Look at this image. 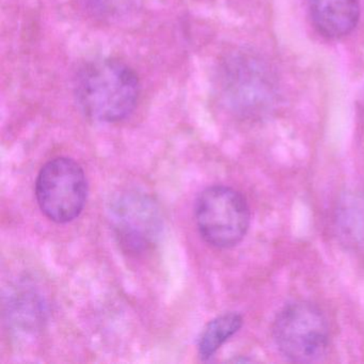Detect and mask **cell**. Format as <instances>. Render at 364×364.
<instances>
[{
	"label": "cell",
	"instance_id": "cell-1",
	"mask_svg": "<svg viewBox=\"0 0 364 364\" xmlns=\"http://www.w3.org/2000/svg\"><path fill=\"white\" fill-rule=\"evenodd\" d=\"M217 87L225 107L242 120L266 118L280 101L276 71L267 59L251 50H238L223 59Z\"/></svg>",
	"mask_w": 364,
	"mask_h": 364
},
{
	"label": "cell",
	"instance_id": "cell-2",
	"mask_svg": "<svg viewBox=\"0 0 364 364\" xmlns=\"http://www.w3.org/2000/svg\"><path fill=\"white\" fill-rule=\"evenodd\" d=\"M76 103L91 120L117 123L129 118L138 103L140 82L129 65L95 59L80 68L74 82Z\"/></svg>",
	"mask_w": 364,
	"mask_h": 364
},
{
	"label": "cell",
	"instance_id": "cell-3",
	"mask_svg": "<svg viewBox=\"0 0 364 364\" xmlns=\"http://www.w3.org/2000/svg\"><path fill=\"white\" fill-rule=\"evenodd\" d=\"M274 344L287 359L299 363L318 361L327 353L330 328L323 311L310 301H294L272 323Z\"/></svg>",
	"mask_w": 364,
	"mask_h": 364
},
{
	"label": "cell",
	"instance_id": "cell-4",
	"mask_svg": "<svg viewBox=\"0 0 364 364\" xmlns=\"http://www.w3.org/2000/svg\"><path fill=\"white\" fill-rule=\"evenodd\" d=\"M196 225L204 242L215 248L240 244L250 225V208L244 196L229 186L204 189L195 206Z\"/></svg>",
	"mask_w": 364,
	"mask_h": 364
},
{
	"label": "cell",
	"instance_id": "cell-5",
	"mask_svg": "<svg viewBox=\"0 0 364 364\" xmlns=\"http://www.w3.org/2000/svg\"><path fill=\"white\" fill-rule=\"evenodd\" d=\"M88 198V181L82 166L69 157L50 159L36 181V199L41 212L56 223L80 217Z\"/></svg>",
	"mask_w": 364,
	"mask_h": 364
},
{
	"label": "cell",
	"instance_id": "cell-6",
	"mask_svg": "<svg viewBox=\"0 0 364 364\" xmlns=\"http://www.w3.org/2000/svg\"><path fill=\"white\" fill-rule=\"evenodd\" d=\"M108 219L114 237L132 255L150 251L161 238L164 220L157 202L144 191H121L110 201Z\"/></svg>",
	"mask_w": 364,
	"mask_h": 364
},
{
	"label": "cell",
	"instance_id": "cell-7",
	"mask_svg": "<svg viewBox=\"0 0 364 364\" xmlns=\"http://www.w3.org/2000/svg\"><path fill=\"white\" fill-rule=\"evenodd\" d=\"M311 18L323 37L340 39L349 35L360 18L359 0H311Z\"/></svg>",
	"mask_w": 364,
	"mask_h": 364
},
{
	"label": "cell",
	"instance_id": "cell-8",
	"mask_svg": "<svg viewBox=\"0 0 364 364\" xmlns=\"http://www.w3.org/2000/svg\"><path fill=\"white\" fill-rule=\"evenodd\" d=\"M244 323L240 313L228 312L210 321L200 336L198 351L203 361L210 359L232 336H235Z\"/></svg>",
	"mask_w": 364,
	"mask_h": 364
},
{
	"label": "cell",
	"instance_id": "cell-9",
	"mask_svg": "<svg viewBox=\"0 0 364 364\" xmlns=\"http://www.w3.org/2000/svg\"><path fill=\"white\" fill-rule=\"evenodd\" d=\"M336 229L349 246H364V198L349 196L336 210Z\"/></svg>",
	"mask_w": 364,
	"mask_h": 364
},
{
	"label": "cell",
	"instance_id": "cell-10",
	"mask_svg": "<svg viewBox=\"0 0 364 364\" xmlns=\"http://www.w3.org/2000/svg\"><path fill=\"white\" fill-rule=\"evenodd\" d=\"M132 3V0H86L93 14L106 18L120 16L129 10Z\"/></svg>",
	"mask_w": 364,
	"mask_h": 364
}]
</instances>
